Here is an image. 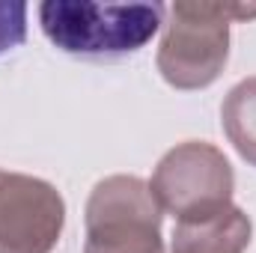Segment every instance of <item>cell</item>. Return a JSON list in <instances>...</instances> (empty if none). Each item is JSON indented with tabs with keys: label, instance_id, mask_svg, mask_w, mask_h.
Listing matches in <instances>:
<instances>
[{
	"label": "cell",
	"instance_id": "obj_1",
	"mask_svg": "<svg viewBox=\"0 0 256 253\" xmlns=\"http://www.w3.org/2000/svg\"><path fill=\"white\" fill-rule=\"evenodd\" d=\"M167 12L155 66L173 90H206L230 60V24L256 18V3L176 0Z\"/></svg>",
	"mask_w": 256,
	"mask_h": 253
},
{
	"label": "cell",
	"instance_id": "obj_2",
	"mask_svg": "<svg viewBox=\"0 0 256 253\" xmlns=\"http://www.w3.org/2000/svg\"><path fill=\"white\" fill-rule=\"evenodd\" d=\"M167 6L161 3H78L45 0L39 6L42 33L54 48L72 57H126L140 51L164 27Z\"/></svg>",
	"mask_w": 256,
	"mask_h": 253
},
{
	"label": "cell",
	"instance_id": "obj_3",
	"mask_svg": "<svg viewBox=\"0 0 256 253\" xmlns=\"http://www.w3.org/2000/svg\"><path fill=\"white\" fill-rule=\"evenodd\" d=\"M164 212L149 182L140 176H108L96 182L86 200L84 253H167L161 238Z\"/></svg>",
	"mask_w": 256,
	"mask_h": 253
},
{
	"label": "cell",
	"instance_id": "obj_4",
	"mask_svg": "<svg viewBox=\"0 0 256 253\" xmlns=\"http://www.w3.org/2000/svg\"><path fill=\"white\" fill-rule=\"evenodd\" d=\"M149 190L161 212L173 214L176 220L212 214L232 202L236 173L230 158L206 143V140H185L164 152L158 161Z\"/></svg>",
	"mask_w": 256,
	"mask_h": 253
},
{
	"label": "cell",
	"instance_id": "obj_5",
	"mask_svg": "<svg viewBox=\"0 0 256 253\" xmlns=\"http://www.w3.org/2000/svg\"><path fill=\"white\" fill-rule=\"evenodd\" d=\"M63 226L60 190L45 179L0 167V253H51Z\"/></svg>",
	"mask_w": 256,
	"mask_h": 253
},
{
	"label": "cell",
	"instance_id": "obj_6",
	"mask_svg": "<svg viewBox=\"0 0 256 253\" xmlns=\"http://www.w3.org/2000/svg\"><path fill=\"white\" fill-rule=\"evenodd\" d=\"M254 238V224L236 202L200 214L176 220L170 253H244Z\"/></svg>",
	"mask_w": 256,
	"mask_h": 253
},
{
	"label": "cell",
	"instance_id": "obj_7",
	"mask_svg": "<svg viewBox=\"0 0 256 253\" xmlns=\"http://www.w3.org/2000/svg\"><path fill=\"white\" fill-rule=\"evenodd\" d=\"M220 126L236 152L256 167V74L238 80L220 104Z\"/></svg>",
	"mask_w": 256,
	"mask_h": 253
},
{
	"label": "cell",
	"instance_id": "obj_8",
	"mask_svg": "<svg viewBox=\"0 0 256 253\" xmlns=\"http://www.w3.org/2000/svg\"><path fill=\"white\" fill-rule=\"evenodd\" d=\"M27 39V3L0 0V54L18 48Z\"/></svg>",
	"mask_w": 256,
	"mask_h": 253
}]
</instances>
